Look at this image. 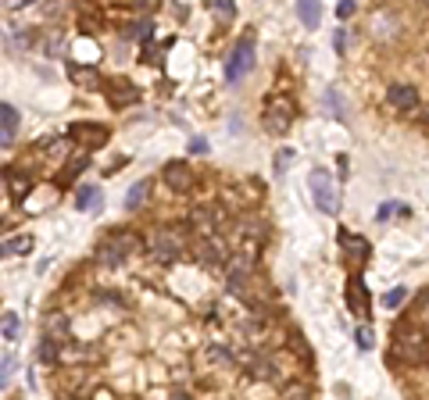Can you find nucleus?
<instances>
[{
    "instance_id": "obj_1",
    "label": "nucleus",
    "mask_w": 429,
    "mask_h": 400,
    "mask_svg": "<svg viewBox=\"0 0 429 400\" xmlns=\"http://www.w3.org/2000/svg\"><path fill=\"white\" fill-rule=\"evenodd\" d=\"M394 361L404 365V368H415V365H429V343H425V332L415 329V325H401L394 332V347H390Z\"/></svg>"
},
{
    "instance_id": "obj_2",
    "label": "nucleus",
    "mask_w": 429,
    "mask_h": 400,
    "mask_svg": "<svg viewBox=\"0 0 429 400\" xmlns=\"http://www.w3.org/2000/svg\"><path fill=\"white\" fill-rule=\"evenodd\" d=\"M147 250H150V257H157V261L172 265V261H179V257L186 254V233H183L179 225L154 229V233H150V240H147Z\"/></svg>"
},
{
    "instance_id": "obj_3",
    "label": "nucleus",
    "mask_w": 429,
    "mask_h": 400,
    "mask_svg": "<svg viewBox=\"0 0 429 400\" xmlns=\"http://www.w3.org/2000/svg\"><path fill=\"white\" fill-rule=\"evenodd\" d=\"M133 254H143V240H140L136 233H111V236H107V240L97 247V257H100V265H107V268L129 261Z\"/></svg>"
},
{
    "instance_id": "obj_4",
    "label": "nucleus",
    "mask_w": 429,
    "mask_h": 400,
    "mask_svg": "<svg viewBox=\"0 0 429 400\" xmlns=\"http://www.w3.org/2000/svg\"><path fill=\"white\" fill-rule=\"evenodd\" d=\"M308 186H311V197H315V207L326 211V214H337L340 211V190L333 183V176L326 168H315L308 176Z\"/></svg>"
},
{
    "instance_id": "obj_5",
    "label": "nucleus",
    "mask_w": 429,
    "mask_h": 400,
    "mask_svg": "<svg viewBox=\"0 0 429 400\" xmlns=\"http://www.w3.org/2000/svg\"><path fill=\"white\" fill-rule=\"evenodd\" d=\"M294 114H297V107H294V100L286 93L268 97L265 100V129L272 133V136H283L294 126Z\"/></svg>"
},
{
    "instance_id": "obj_6",
    "label": "nucleus",
    "mask_w": 429,
    "mask_h": 400,
    "mask_svg": "<svg viewBox=\"0 0 429 400\" xmlns=\"http://www.w3.org/2000/svg\"><path fill=\"white\" fill-rule=\"evenodd\" d=\"M193 257H197L204 268H226V265H229V247H226L222 236L200 233V240L193 243Z\"/></svg>"
},
{
    "instance_id": "obj_7",
    "label": "nucleus",
    "mask_w": 429,
    "mask_h": 400,
    "mask_svg": "<svg viewBox=\"0 0 429 400\" xmlns=\"http://www.w3.org/2000/svg\"><path fill=\"white\" fill-rule=\"evenodd\" d=\"M250 68H254V40L247 36V40L236 43V50H233V57H229V65H226V83L236 86Z\"/></svg>"
},
{
    "instance_id": "obj_8",
    "label": "nucleus",
    "mask_w": 429,
    "mask_h": 400,
    "mask_svg": "<svg viewBox=\"0 0 429 400\" xmlns=\"http://www.w3.org/2000/svg\"><path fill=\"white\" fill-rule=\"evenodd\" d=\"M222 222H226L222 204H200V207L190 211V225L197 233H214V229H222Z\"/></svg>"
},
{
    "instance_id": "obj_9",
    "label": "nucleus",
    "mask_w": 429,
    "mask_h": 400,
    "mask_svg": "<svg viewBox=\"0 0 429 400\" xmlns=\"http://www.w3.org/2000/svg\"><path fill=\"white\" fill-rule=\"evenodd\" d=\"M107 136H111V133H107L104 126H97V122H75V126L68 129V140L83 143L86 150H90V147H104Z\"/></svg>"
},
{
    "instance_id": "obj_10",
    "label": "nucleus",
    "mask_w": 429,
    "mask_h": 400,
    "mask_svg": "<svg viewBox=\"0 0 429 400\" xmlns=\"http://www.w3.org/2000/svg\"><path fill=\"white\" fill-rule=\"evenodd\" d=\"M250 268H254V250H240L236 261L229 265V293H243L247 290Z\"/></svg>"
},
{
    "instance_id": "obj_11",
    "label": "nucleus",
    "mask_w": 429,
    "mask_h": 400,
    "mask_svg": "<svg viewBox=\"0 0 429 400\" xmlns=\"http://www.w3.org/2000/svg\"><path fill=\"white\" fill-rule=\"evenodd\" d=\"M161 176H165V183H169L176 193H186V190L193 186V171H190L186 161H169L165 168H161Z\"/></svg>"
},
{
    "instance_id": "obj_12",
    "label": "nucleus",
    "mask_w": 429,
    "mask_h": 400,
    "mask_svg": "<svg viewBox=\"0 0 429 400\" xmlns=\"http://www.w3.org/2000/svg\"><path fill=\"white\" fill-rule=\"evenodd\" d=\"M387 104H390L394 111H415V107H418V90H415L411 83H394V86L387 90Z\"/></svg>"
},
{
    "instance_id": "obj_13",
    "label": "nucleus",
    "mask_w": 429,
    "mask_h": 400,
    "mask_svg": "<svg viewBox=\"0 0 429 400\" xmlns=\"http://www.w3.org/2000/svg\"><path fill=\"white\" fill-rule=\"evenodd\" d=\"M372 36L375 40H397L401 36V22H397V15L394 11H375L372 15Z\"/></svg>"
},
{
    "instance_id": "obj_14",
    "label": "nucleus",
    "mask_w": 429,
    "mask_h": 400,
    "mask_svg": "<svg viewBox=\"0 0 429 400\" xmlns=\"http://www.w3.org/2000/svg\"><path fill=\"white\" fill-rule=\"evenodd\" d=\"M15 133H18V111L15 104H0V147H11L15 143Z\"/></svg>"
},
{
    "instance_id": "obj_15",
    "label": "nucleus",
    "mask_w": 429,
    "mask_h": 400,
    "mask_svg": "<svg viewBox=\"0 0 429 400\" xmlns=\"http://www.w3.org/2000/svg\"><path fill=\"white\" fill-rule=\"evenodd\" d=\"M104 86H107V100H111V107H126V104H133L140 97L136 86L126 83V79H111V83H104Z\"/></svg>"
},
{
    "instance_id": "obj_16",
    "label": "nucleus",
    "mask_w": 429,
    "mask_h": 400,
    "mask_svg": "<svg viewBox=\"0 0 429 400\" xmlns=\"http://www.w3.org/2000/svg\"><path fill=\"white\" fill-rule=\"evenodd\" d=\"M68 79L79 86V90H97L104 79H100V72L97 68H90V65H68Z\"/></svg>"
},
{
    "instance_id": "obj_17",
    "label": "nucleus",
    "mask_w": 429,
    "mask_h": 400,
    "mask_svg": "<svg viewBox=\"0 0 429 400\" xmlns=\"http://www.w3.org/2000/svg\"><path fill=\"white\" fill-rule=\"evenodd\" d=\"M347 304H351V311H354V315H361V318L368 315V290H365V282H361V279H354V282H351V290H347Z\"/></svg>"
},
{
    "instance_id": "obj_18",
    "label": "nucleus",
    "mask_w": 429,
    "mask_h": 400,
    "mask_svg": "<svg viewBox=\"0 0 429 400\" xmlns=\"http://www.w3.org/2000/svg\"><path fill=\"white\" fill-rule=\"evenodd\" d=\"M297 15H301V25H304V29H318V22H322V4H318V0H297Z\"/></svg>"
},
{
    "instance_id": "obj_19",
    "label": "nucleus",
    "mask_w": 429,
    "mask_h": 400,
    "mask_svg": "<svg viewBox=\"0 0 429 400\" xmlns=\"http://www.w3.org/2000/svg\"><path fill=\"white\" fill-rule=\"evenodd\" d=\"M100 204H104L100 186H79V190H75V207H79V211H97Z\"/></svg>"
},
{
    "instance_id": "obj_20",
    "label": "nucleus",
    "mask_w": 429,
    "mask_h": 400,
    "mask_svg": "<svg viewBox=\"0 0 429 400\" xmlns=\"http://www.w3.org/2000/svg\"><path fill=\"white\" fill-rule=\"evenodd\" d=\"M340 247H344L354 261H365V257H368V250H372V247H368V240H361V236H354V233H340Z\"/></svg>"
},
{
    "instance_id": "obj_21",
    "label": "nucleus",
    "mask_w": 429,
    "mask_h": 400,
    "mask_svg": "<svg viewBox=\"0 0 429 400\" xmlns=\"http://www.w3.org/2000/svg\"><path fill=\"white\" fill-rule=\"evenodd\" d=\"M40 361L43 365H58L61 361V339H54V336H43V343H40Z\"/></svg>"
},
{
    "instance_id": "obj_22",
    "label": "nucleus",
    "mask_w": 429,
    "mask_h": 400,
    "mask_svg": "<svg viewBox=\"0 0 429 400\" xmlns=\"http://www.w3.org/2000/svg\"><path fill=\"white\" fill-rule=\"evenodd\" d=\"M147 193H150V179H140V183H136V186L126 193V211H136V207H143Z\"/></svg>"
},
{
    "instance_id": "obj_23",
    "label": "nucleus",
    "mask_w": 429,
    "mask_h": 400,
    "mask_svg": "<svg viewBox=\"0 0 429 400\" xmlns=\"http://www.w3.org/2000/svg\"><path fill=\"white\" fill-rule=\"evenodd\" d=\"M207 11L219 15L222 22H233L236 18V4H233V0H207Z\"/></svg>"
},
{
    "instance_id": "obj_24",
    "label": "nucleus",
    "mask_w": 429,
    "mask_h": 400,
    "mask_svg": "<svg viewBox=\"0 0 429 400\" xmlns=\"http://www.w3.org/2000/svg\"><path fill=\"white\" fill-rule=\"evenodd\" d=\"M4 183H8V193L15 197V200H22L29 190H32V183L25 179V176H11V171H8V176H4Z\"/></svg>"
},
{
    "instance_id": "obj_25",
    "label": "nucleus",
    "mask_w": 429,
    "mask_h": 400,
    "mask_svg": "<svg viewBox=\"0 0 429 400\" xmlns=\"http://www.w3.org/2000/svg\"><path fill=\"white\" fill-rule=\"evenodd\" d=\"M86 164H90V154H86V150H79L75 157H68V161H65V176H61V179H72V176H79V171H83Z\"/></svg>"
},
{
    "instance_id": "obj_26",
    "label": "nucleus",
    "mask_w": 429,
    "mask_h": 400,
    "mask_svg": "<svg viewBox=\"0 0 429 400\" xmlns=\"http://www.w3.org/2000/svg\"><path fill=\"white\" fill-rule=\"evenodd\" d=\"M32 250V236H15V240H4V254H29Z\"/></svg>"
},
{
    "instance_id": "obj_27",
    "label": "nucleus",
    "mask_w": 429,
    "mask_h": 400,
    "mask_svg": "<svg viewBox=\"0 0 429 400\" xmlns=\"http://www.w3.org/2000/svg\"><path fill=\"white\" fill-rule=\"evenodd\" d=\"M0 329H4V339L11 343L18 336V315L15 311H4V318H0Z\"/></svg>"
},
{
    "instance_id": "obj_28",
    "label": "nucleus",
    "mask_w": 429,
    "mask_h": 400,
    "mask_svg": "<svg viewBox=\"0 0 429 400\" xmlns=\"http://www.w3.org/2000/svg\"><path fill=\"white\" fill-rule=\"evenodd\" d=\"M354 339H358V347H361V351H372V347H375V336H372L368 325H361V329L354 332Z\"/></svg>"
},
{
    "instance_id": "obj_29",
    "label": "nucleus",
    "mask_w": 429,
    "mask_h": 400,
    "mask_svg": "<svg viewBox=\"0 0 429 400\" xmlns=\"http://www.w3.org/2000/svg\"><path fill=\"white\" fill-rule=\"evenodd\" d=\"M50 336H54V339H61V343L68 339V329H65V318H61V315H54V318H50Z\"/></svg>"
},
{
    "instance_id": "obj_30",
    "label": "nucleus",
    "mask_w": 429,
    "mask_h": 400,
    "mask_svg": "<svg viewBox=\"0 0 429 400\" xmlns=\"http://www.w3.org/2000/svg\"><path fill=\"white\" fill-rule=\"evenodd\" d=\"M404 301H408V290H404V286H397V290H390V293L383 297V304H387V308H401Z\"/></svg>"
},
{
    "instance_id": "obj_31",
    "label": "nucleus",
    "mask_w": 429,
    "mask_h": 400,
    "mask_svg": "<svg viewBox=\"0 0 429 400\" xmlns=\"http://www.w3.org/2000/svg\"><path fill=\"white\" fill-rule=\"evenodd\" d=\"M150 32H154V22H147V18H143V22H136V25L129 29V36H133V40H147Z\"/></svg>"
},
{
    "instance_id": "obj_32",
    "label": "nucleus",
    "mask_w": 429,
    "mask_h": 400,
    "mask_svg": "<svg viewBox=\"0 0 429 400\" xmlns=\"http://www.w3.org/2000/svg\"><path fill=\"white\" fill-rule=\"evenodd\" d=\"M418 318L425 322V329H429V290H422L418 293Z\"/></svg>"
},
{
    "instance_id": "obj_33",
    "label": "nucleus",
    "mask_w": 429,
    "mask_h": 400,
    "mask_svg": "<svg viewBox=\"0 0 429 400\" xmlns=\"http://www.w3.org/2000/svg\"><path fill=\"white\" fill-rule=\"evenodd\" d=\"M326 104L333 107V119H340V122H344V107H340V97H337V90H330V93H326Z\"/></svg>"
},
{
    "instance_id": "obj_34",
    "label": "nucleus",
    "mask_w": 429,
    "mask_h": 400,
    "mask_svg": "<svg viewBox=\"0 0 429 400\" xmlns=\"http://www.w3.org/2000/svg\"><path fill=\"white\" fill-rule=\"evenodd\" d=\"M290 161H294V154H290V150H279V157H276V176H279V179L286 176V164H290Z\"/></svg>"
},
{
    "instance_id": "obj_35",
    "label": "nucleus",
    "mask_w": 429,
    "mask_h": 400,
    "mask_svg": "<svg viewBox=\"0 0 429 400\" xmlns=\"http://www.w3.org/2000/svg\"><path fill=\"white\" fill-rule=\"evenodd\" d=\"M11 368H15V358H11V351H4V372H0V382H4V386L11 379Z\"/></svg>"
},
{
    "instance_id": "obj_36",
    "label": "nucleus",
    "mask_w": 429,
    "mask_h": 400,
    "mask_svg": "<svg viewBox=\"0 0 429 400\" xmlns=\"http://www.w3.org/2000/svg\"><path fill=\"white\" fill-rule=\"evenodd\" d=\"M337 15H340V18H351V15H354V0H340V4H337Z\"/></svg>"
},
{
    "instance_id": "obj_37",
    "label": "nucleus",
    "mask_w": 429,
    "mask_h": 400,
    "mask_svg": "<svg viewBox=\"0 0 429 400\" xmlns=\"http://www.w3.org/2000/svg\"><path fill=\"white\" fill-rule=\"evenodd\" d=\"M190 150H193V154H204V150H207V143H204V140H193V143H190Z\"/></svg>"
},
{
    "instance_id": "obj_38",
    "label": "nucleus",
    "mask_w": 429,
    "mask_h": 400,
    "mask_svg": "<svg viewBox=\"0 0 429 400\" xmlns=\"http://www.w3.org/2000/svg\"><path fill=\"white\" fill-rule=\"evenodd\" d=\"M133 4H136V8H147V4H154V0H133Z\"/></svg>"
},
{
    "instance_id": "obj_39",
    "label": "nucleus",
    "mask_w": 429,
    "mask_h": 400,
    "mask_svg": "<svg viewBox=\"0 0 429 400\" xmlns=\"http://www.w3.org/2000/svg\"><path fill=\"white\" fill-rule=\"evenodd\" d=\"M11 4H18V8H25V4H32V0H11Z\"/></svg>"
},
{
    "instance_id": "obj_40",
    "label": "nucleus",
    "mask_w": 429,
    "mask_h": 400,
    "mask_svg": "<svg viewBox=\"0 0 429 400\" xmlns=\"http://www.w3.org/2000/svg\"><path fill=\"white\" fill-rule=\"evenodd\" d=\"M422 119H425V122H429V107H425V111H422Z\"/></svg>"
},
{
    "instance_id": "obj_41",
    "label": "nucleus",
    "mask_w": 429,
    "mask_h": 400,
    "mask_svg": "<svg viewBox=\"0 0 429 400\" xmlns=\"http://www.w3.org/2000/svg\"><path fill=\"white\" fill-rule=\"evenodd\" d=\"M425 4H429V0H425Z\"/></svg>"
}]
</instances>
